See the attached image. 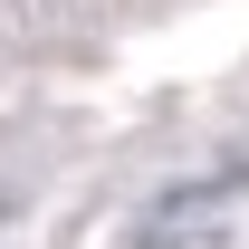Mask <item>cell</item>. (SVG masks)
Instances as JSON below:
<instances>
[{
    "instance_id": "1",
    "label": "cell",
    "mask_w": 249,
    "mask_h": 249,
    "mask_svg": "<svg viewBox=\"0 0 249 249\" xmlns=\"http://www.w3.org/2000/svg\"><path fill=\"white\" fill-rule=\"evenodd\" d=\"M0 220H10V192H0Z\"/></svg>"
}]
</instances>
